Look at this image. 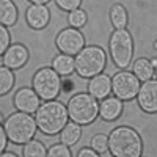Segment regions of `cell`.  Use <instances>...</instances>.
<instances>
[{
	"mask_svg": "<svg viewBox=\"0 0 157 157\" xmlns=\"http://www.w3.org/2000/svg\"><path fill=\"white\" fill-rule=\"evenodd\" d=\"M138 104L140 107L148 112V113H154L157 110V82L155 78H149L145 82V85L138 88Z\"/></svg>",
	"mask_w": 157,
	"mask_h": 157,
	"instance_id": "10",
	"label": "cell"
},
{
	"mask_svg": "<svg viewBox=\"0 0 157 157\" xmlns=\"http://www.w3.org/2000/svg\"><path fill=\"white\" fill-rule=\"evenodd\" d=\"M109 149L116 157H138L141 154V140L130 127H118L109 137Z\"/></svg>",
	"mask_w": 157,
	"mask_h": 157,
	"instance_id": "2",
	"label": "cell"
},
{
	"mask_svg": "<svg viewBox=\"0 0 157 157\" xmlns=\"http://www.w3.org/2000/svg\"><path fill=\"white\" fill-rule=\"evenodd\" d=\"M110 17H112V22H113V25L116 29H124L126 27V24H127V13H126V10L121 5H115L112 8Z\"/></svg>",
	"mask_w": 157,
	"mask_h": 157,
	"instance_id": "22",
	"label": "cell"
},
{
	"mask_svg": "<svg viewBox=\"0 0 157 157\" xmlns=\"http://www.w3.org/2000/svg\"><path fill=\"white\" fill-rule=\"evenodd\" d=\"M10 46V33L5 29V25L0 24V55L5 54V50Z\"/></svg>",
	"mask_w": 157,
	"mask_h": 157,
	"instance_id": "26",
	"label": "cell"
},
{
	"mask_svg": "<svg viewBox=\"0 0 157 157\" xmlns=\"http://www.w3.org/2000/svg\"><path fill=\"white\" fill-rule=\"evenodd\" d=\"M134 72H135V77L138 78V80L146 82L154 75V68H152L151 61H148L145 58H140L134 64Z\"/></svg>",
	"mask_w": 157,
	"mask_h": 157,
	"instance_id": "19",
	"label": "cell"
},
{
	"mask_svg": "<svg viewBox=\"0 0 157 157\" xmlns=\"http://www.w3.org/2000/svg\"><path fill=\"white\" fill-rule=\"evenodd\" d=\"M29 58V54L25 50L24 46L21 44H14L5 50L3 54V64L10 69H17L21 66H24L25 61Z\"/></svg>",
	"mask_w": 157,
	"mask_h": 157,
	"instance_id": "12",
	"label": "cell"
},
{
	"mask_svg": "<svg viewBox=\"0 0 157 157\" xmlns=\"http://www.w3.org/2000/svg\"><path fill=\"white\" fill-rule=\"evenodd\" d=\"M13 85H14V75H13L11 69L6 66L0 68V96L6 94L13 88Z\"/></svg>",
	"mask_w": 157,
	"mask_h": 157,
	"instance_id": "20",
	"label": "cell"
},
{
	"mask_svg": "<svg viewBox=\"0 0 157 157\" xmlns=\"http://www.w3.org/2000/svg\"><path fill=\"white\" fill-rule=\"evenodd\" d=\"M85 44V38L80 32H77L75 29H66L63 30L57 36V46L60 50H63V54L74 55L77 52H80Z\"/></svg>",
	"mask_w": 157,
	"mask_h": 157,
	"instance_id": "9",
	"label": "cell"
},
{
	"mask_svg": "<svg viewBox=\"0 0 157 157\" xmlns=\"http://www.w3.org/2000/svg\"><path fill=\"white\" fill-rule=\"evenodd\" d=\"M17 11L11 0H0V24L2 25H13L16 22Z\"/></svg>",
	"mask_w": 157,
	"mask_h": 157,
	"instance_id": "17",
	"label": "cell"
},
{
	"mask_svg": "<svg viewBox=\"0 0 157 157\" xmlns=\"http://www.w3.org/2000/svg\"><path fill=\"white\" fill-rule=\"evenodd\" d=\"M50 19V13L44 5H32L27 10V22L33 29H43Z\"/></svg>",
	"mask_w": 157,
	"mask_h": 157,
	"instance_id": "14",
	"label": "cell"
},
{
	"mask_svg": "<svg viewBox=\"0 0 157 157\" xmlns=\"http://www.w3.org/2000/svg\"><path fill=\"white\" fill-rule=\"evenodd\" d=\"M60 132H61V135H60L61 143H64L66 146H71V145H75L78 141V138L82 135V129H80V124L72 121L69 124H64V127Z\"/></svg>",
	"mask_w": 157,
	"mask_h": 157,
	"instance_id": "16",
	"label": "cell"
},
{
	"mask_svg": "<svg viewBox=\"0 0 157 157\" xmlns=\"http://www.w3.org/2000/svg\"><path fill=\"white\" fill-rule=\"evenodd\" d=\"M69 24L72 25V27H82V25L86 22V13L82 11V10H72L69 13V17H68Z\"/></svg>",
	"mask_w": 157,
	"mask_h": 157,
	"instance_id": "23",
	"label": "cell"
},
{
	"mask_svg": "<svg viewBox=\"0 0 157 157\" xmlns=\"http://www.w3.org/2000/svg\"><path fill=\"white\" fill-rule=\"evenodd\" d=\"M33 88L36 91V94L44 99V101H52L55 99L60 93L61 88V80L58 74L50 69V68H43L41 71H38L35 78H33Z\"/></svg>",
	"mask_w": 157,
	"mask_h": 157,
	"instance_id": "7",
	"label": "cell"
},
{
	"mask_svg": "<svg viewBox=\"0 0 157 157\" xmlns=\"http://www.w3.org/2000/svg\"><path fill=\"white\" fill-rule=\"evenodd\" d=\"M0 123H2V115H0Z\"/></svg>",
	"mask_w": 157,
	"mask_h": 157,
	"instance_id": "32",
	"label": "cell"
},
{
	"mask_svg": "<svg viewBox=\"0 0 157 157\" xmlns=\"http://www.w3.org/2000/svg\"><path fill=\"white\" fill-rule=\"evenodd\" d=\"M75 71L82 77H93L101 74V71L105 66V54L99 47H85L80 52H77V57L74 60Z\"/></svg>",
	"mask_w": 157,
	"mask_h": 157,
	"instance_id": "5",
	"label": "cell"
},
{
	"mask_svg": "<svg viewBox=\"0 0 157 157\" xmlns=\"http://www.w3.org/2000/svg\"><path fill=\"white\" fill-rule=\"evenodd\" d=\"M151 64H152V68L155 69V66H157V61H155V60H152V61H151Z\"/></svg>",
	"mask_w": 157,
	"mask_h": 157,
	"instance_id": "31",
	"label": "cell"
},
{
	"mask_svg": "<svg viewBox=\"0 0 157 157\" xmlns=\"http://www.w3.org/2000/svg\"><path fill=\"white\" fill-rule=\"evenodd\" d=\"M6 132H5V127L0 126V154H2V151L6 148Z\"/></svg>",
	"mask_w": 157,
	"mask_h": 157,
	"instance_id": "28",
	"label": "cell"
},
{
	"mask_svg": "<svg viewBox=\"0 0 157 157\" xmlns=\"http://www.w3.org/2000/svg\"><path fill=\"white\" fill-rule=\"evenodd\" d=\"M47 155H52V157H69L71 152H69L68 146L64 145V143H61V145L52 146V148L47 151Z\"/></svg>",
	"mask_w": 157,
	"mask_h": 157,
	"instance_id": "25",
	"label": "cell"
},
{
	"mask_svg": "<svg viewBox=\"0 0 157 157\" xmlns=\"http://www.w3.org/2000/svg\"><path fill=\"white\" fill-rule=\"evenodd\" d=\"M57 5L61 8V10H66V11H72V10H77L78 5H80L82 0H55Z\"/></svg>",
	"mask_w": 157,
	"mask_h": 157,
	"instance_id": "27",
	"label": "cell"
},
{
	"mask_svg": "<svg viewBox=\"0 0 157 157\" xmlns=\"http://www.w3.org/2000/svg\"><path fill=\"white\" fill-rule=\"evenodd\" d=\"M91 146H93V149L98 151L99 154H104L109 149V138L105 135H102V134L94 135L93 140H91Z\"/></svg>",
	"mask_w": 157,
	"mask_h": 157,
	"instance_id": "24",
	"label": "cell"
},
{
	"mask_svg": "<svg viewBox=\"0 0 157 157\" xmlns=\"http://www.w3.org/2000/svg\"><path fill=\"white\" fill-rule=\"evenodd\" d=\"M110 54L120 68H127L134 54L132 38L124 29H116L110 38Z\"/></svg>",
	"mask_w": 157,
	"mask_h": 157,
	"instance_id": "6",
	"label": "cell"
},
{
	"mask_svg": "<svg viewBox=\"0 0 157 157\" xmlns=\"http://www.w3.org/2000/svg\"><path fill=\"white\" fill-rule=\"evenodd\" d=\"M88 91L94 99H104L112 91V78L104 74H96L88 83Z\"/></svg>",
	"mask_w": 157,
	"mask_h": 157,
	"instance_id": "13",
	"label": "cell"
},
{
	"mask_svg": "<svg viewBox=\"0 0 157 157\" xmlns=\"http://www.w3.org/2000/svg\"><path fill=\"white\" fill-rule=\"evenodd\" d=\"M22 155H25V157H44V155H47V151L39 141L29 140L24 146Z\"/></svg>",
	"mask_w": 157,
	"mask_h": 157,
	"instance_id": "21",
	"label": "cell"
},
{
	"mask_svg": "<svg viewBox=\"0 0 157 157\" xmlns=\"http://www.w3.org/2000/svg\"><path fill=\"white\" fill-rule=\"evenodd\" d=\"M30 2H33L35 5H44V3L49 2V0H30Z\"/></svg>",
	"mask_w": 157,
	"mask_h": 157,
	"instance_id": "30",
	"label": "cell"
},
{
	"mask_svg": "<svg viewBox=\"0 0 157 157\" xmlns=\"http://www.w3.org/2000/svg\"><path fill=\"white\" fill-rule=\"evenodd\" d=\"M140 80L130 72H118L112 80V90L120 101H129L137 96Z\"/></svg>",
	"mask_w": 157,
	"mask_h": 157,
	"instance_id": "8",
	"label": "cell"
},
{
	"mask_svg": "<svg viewBox=\"0 0 157 157\" xmlns=\"http://www.w3.org/2000/svg\"><path fill=\"white\" fill-rule=\"evenodd\" d=\"M121 110H123V104L118 98H104L99 112L105 121H113L120 116Z\"/></svg>",
	"mask_w": 157,
	"mask_h": 157,
	"instance_id": "15",
	"label": "cell"
},
{
	"mask_svg": "<svg viewBox=\"0 0 157 157\" xmlns=\"http://www.w3.org/2000/svg\"><path fill=\"white\" fill-rule=\"evenodd\" d=\"M36 112V126L47 135L58 134L68 123V110L57 101H47Z\"/></svg>",
	"mask_w": 157,
	"mask_h": 157,
	"instance_id": "1",
	"label": "cell"
},
{
	"mask_svg": "<svg viewBox=\"0 0 157 157\" xmlns=\"http://www.w3.org/2000/svg\"><path fill=\"white\" fill-rule=\"evenodd\" d=\"M14 104L21 112L35 113L39 107V96L36 94V91L30 88H22L14 96Z\"/></svg>",
	"mask_w": 157,
	"mask_h": 157,
	"instance_id": "11",
	"label": "cell"
},
{
	"mask_svg": "<svg viewBox=\"0 0 157 157\" xmlns=\"http://www.w3.org/2000/svg\"><path fill=\"white\" fill-rule=\"evenodd\" d=\"M52 66H54V71H55L57 74H60V75H69V74L74 71L75 64H74V58H72L71 55L61 54V55H58V57L54 60Z\"/></svg>",
	"mask_w": 157,
	"mask_h": 157,
	"instance_id": "18",
	"label": "cell"
},
{
	"mask_svg": "<svg viewBox=\"0 0 157 157\" xmlns=\"http://www.w3.org/2000/svg\"><path fill=\"white\" fill-rule=\"evenodd\" d=\"M96 155H98V152L91 151L88 148H85V149H82L80 152H78V157H96Z\"/></svg>",
	"mask_w": 157,
	"mask_h": 157,
	"instance_id": "29",
	"label": "cell"
},
{
	"mask_svg": "<svg viewBox=\"0 0 157 157\" xmlns=\"http://www.w3.org/2000/svg\"><path fill=\"white\" fill-rule=\"evenodd\" d=\"M5 132L6 137L14 143H27L35 137L36 132V121L30 116V113L19 112L13 113L5 121Z\"/></svg>",
	"mask_w": 157,
	"mask_h": 157,
	"instance_id": "3",
	"label": "cell"
},
{
	"mask_svg": "<svg viewBox=\"0 0 157 157\" xmlns=\"http://www.w3.org/2000/svg\"><path fill=\"white\" fill-rule=\"evenodd\" d=\"M99 115V104L91 94H75L68 104V116L77 124H90Z\"/></svg>",
	"mask_w": 157,
	"mask_h": 157,
	"instance_id": "4",
	"label": "cell"
}]
</instances>
